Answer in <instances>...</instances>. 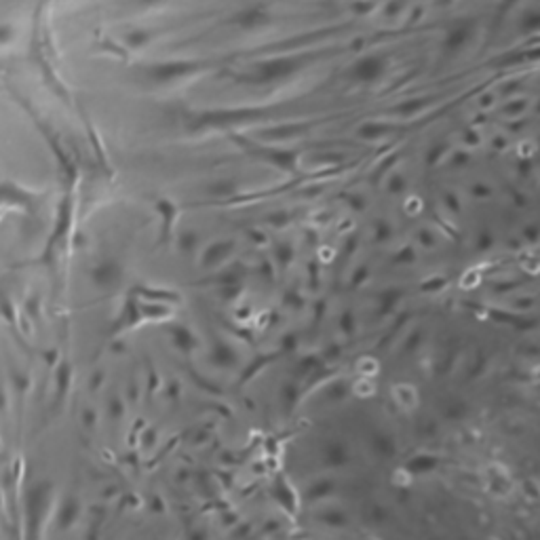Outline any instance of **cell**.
I'll use <instances>...</instances> for the list:
<instances>
[{
  "mask_svg": "<svg viewBox=\"0 0 540 540\" xmlns=\"http://www.w3.org/2000/svg\"><path fill=\"white\" fill-rule=\"evenodd\" d=\"M395 401L401 409H416L418 393L412 384H397L395 386Z\"/></svg>",
  "mask_w": 540,
  "mask_h": 540,
  "instance_id": "obj_1",
  "label": "cell"
}]
</instances>
